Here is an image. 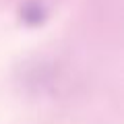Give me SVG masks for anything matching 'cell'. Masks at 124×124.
<instances>
[{"label":"cell","mask_w":124,"mask_h":124,"mask_svg":"<svg viewBox=\"0 0 124 124\" xmlns=\"http://www.w3.org/2000/svg\"><path fill=\"white\" fill-rule=\"evenodd\" d=\"M48 6L41 0H25L19 6V21L25 27H39L48 21Z\"/></svg>","instance_id":"6da1fadb"}]
</instances>
